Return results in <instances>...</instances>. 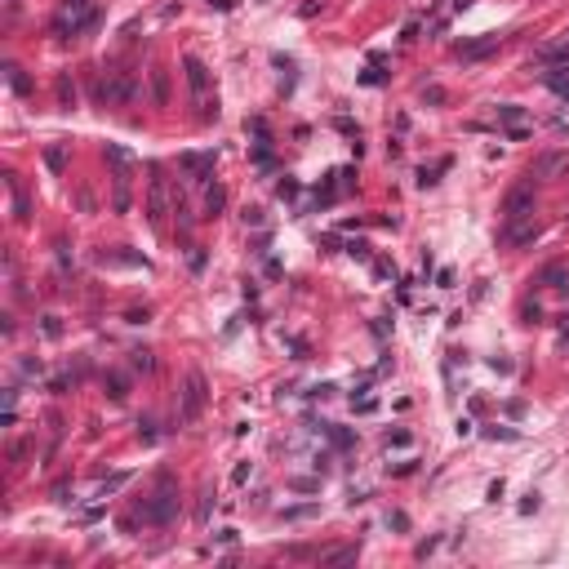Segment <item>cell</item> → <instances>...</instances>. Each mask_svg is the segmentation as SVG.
<instances>
[{
	"label": "cell",
	"instance_id": "obj_1",
	"mask_svg": "<svg viewBox=\"0 0 569 569\" xmlns=\"http://www.w3.org/2000/svg\"><path fill=\"white\" fill-rule=\"evenodd\" d=\"M138 98V76L134 71H107L98 80V103L103 107H125Z\"/></svg>",
	"mask_w": 569,
	"mask_h": 569
},
{
	"label": "cell",
	"instance_id": "obj_2",
	"mask_svg": "<svg viewBox=\"0 0 569 569\" xmlns=\"http://www.w3.org/2000/svg\"><path fill=\"white\" fill-rule=\"evenodd\" d=\"M178 516V494L169 485V476H161V494H152V503H142V520L152 525H169Z\"/></svg>",
	"mask_w": 569,
	"mask_h": 569
},
{
	"label": "cell",
	"instance_id": "obj_3",
	"mask_svg": "<svg viewBox=\"0 0 569 569\" xmlns=\"http://www.w3.org/2000/svg\"><path fill=\"white\" fill-rule=\"evenodd\" d=\"M205 401H209V387H205V374H196V369H191V374H187V387H183V422H187V427H191V422L200 418Z\"/></svg>",
	"mask_w": 569,
	"mask_h": 569
},
{
	"label": "cell",
	"instance_id": "obj_4",
	"mask_svg": "<svg viewBox=\"0 0 569 569\" xmlns=\"http://www.w3.org/2000/svg\"><path fill=\"white\" fill-rule=\"evenodd\" d=\"M165 214H169V183H165L161 169H152V178H147V218H152V227H161Z\"/></svg>",
	"mask_w": 569,
	"mask_h": 569
},
{
	"label": "cell",
	"instance_id": "obj_5",
	"mask_svg": "<svg viewBox=\"0 0 569 569\" xmlns=\"http://www.w3.org/2000/svg\"><path fill=\"white\" fill-rule=\"evenodd\" d=\"M565 174H569V152H538L534 165H529V178H538V183H552V178Z\"/></svg>",
	"mask_w": 569,
	"mask_h": 569
},
{
	"label": "cell",
	"instance_id": "obj_6",
	"mask_svg": "<svg viewBox=\"0 0 569 569\" xmlns=\"http://www.w3.org/2000/svg\"><path fill=\"white\" fill-rule=\"evenodd\" d=\"M534 214V178L529 183H516L503 200V218H529Z\"/></svg>",
	"mask_w": 569,
	"mask_h": 569
},
{
	"label": "cell",
	"instance_id": "obj_7",
	"mask_svg": "<svg viewBox=\"0 0 569 569\" xmlns=\"http://www.w3.org/2000/svg\"><path fill=\"white\" fill-rule=\"evenodd\" d=\"M94 22V5L89 0H67L63 5V14H58V22H54V31H80V27H89Z\"/></svg>",
	"mask_w": 569,
	"mask_h": 569
},
{
	"label": "cell",
	"instance_id": "obj_8",
	"mask_svg": "<svg viewBox=\"0 0 569 569\" xmlns=\"http://www.w3.org/2000/svg\"><path fill=\"white\" fill-rule=\"evenodd\" d=\"M503 240H507V245H529V240H534L538 236V223H534V214H529V218H503Z\"/></svg>",
	"mask_w": 569,
	"mask_h": 569
},
{
	"label": "cell",
	"instance_id": "obj_9",
	"mask_svg": "<svg viewBox=\"0 0 569 569\" xmlns=\"http://www.w3.org/2000/svg\"><path fill=\"white\" fill-rule=\"evenodd\" d=\"M178 165H183L196 183H209V178H214V152H183V156H178Z\"/></svg>",
	"mask_w": 569,
	"mask_h": 569
},
{
	"label": "cell",
	"instance_id": "obj_10",
	"mask_svg": "<svg viewBox=\"0 0 569 569\" xmlns=\"http://www.w3.org/2000/svg\"><path fill=\"white\" fill-rule=\"evenodd\" d=\"M498 120H503V125H507V138H525L529 134V125H525V107H516V103H503L498 107Z\"/></svg>",
	"mask_w": 569,
	"mask_h": 569
},
{
	"label": "cell",
	"instance_id": "obj_11",
	"mask_svg": "<svg viewBox=\"0 0 569 569\" xmlns=\"http://www.w3.org/2000/svg\"><path fill=\"white\" fill-rule=\"evenodd\" d=\"M183 71H187V84H191V94H196V103L209 98V67H205L200 58H187Z\"/></svg>",
	"mask_w": 569,
	"mask_h": 569
},
{
	"label": "cell",
	"instance_id": "obj_12",
	"mask_svg": "<svg viewBox=\"0 0 569 569\" xmlns=\"http://www.w3.org/2000/svg\"><path fill=\"white\" fill-rule=\"evenodd\" d=\"M489 54H498V36H476V40L458 45V58H463V63H476V58H489Z\"/></svg>",
	"mask_w": 569,
	"mask_h": 569
},
{
	"label": "cell",
	"instance_id": "obj_13",
	"mask_svg": "<svg viewBox=\"0 0 569 569\" xmlns=\"http://www.w3.org/2000/svg\"><path fill=\"white\" fill-rule=\"evenodd\" d=\"M98 263H103V267H142V272L152 267V263H147V258H138V253H116V249H103V253H98Z\"/></svg>",
	"mask_w": 569,
	"mask_h": 569
},
{
	"label": "cell",
	"instance_id": "obj_14",
	"mask_svg": "<svg viewBox=\"0 0 569 569\" xmlns=\"http://www.w3.org/2000/svg\"><path fill=\"white\" fill-rule=\"evenodd\" d=\"M152 103L156 107L169 103V71L165 67H152Z\"/></svg>",
	"mask_w": 569,
	"mask_h": 569
},
{
	"label": "cell",
	"instance_id": "obj_15",
	"mask_svg": "<svg viewBox=\"0 0 569 569\" xmlns=\"http://www.w3.org/2000/svg\"><path fill=\"white\" fill-rule=\"evenodd\" d=\"M223 205H227V191L214 183L209 191H205V218H218V214H223Z\"/></svg>",
	"mask_w": 569,
	"mask_h": 569
},
{
	"label": "cell",
	"instance_id": "obj_16",
	"mask_svg": "<svg viewBox=\"0 0 569 569\" xmlns=\"http://www.w3.org/2000/svg\"><path fill=\"white\" fill-rule=\"evenodd\" d=\"M360 556V547H330V552H320V561L325 565H352Z\"/></svg>",
	"mask_w": 569,
	"mask_h": 569
},
{
	"label": "cell",
	"instance_id": "obj_17",
	"mask_svg": "<svg viewBox=\"0 0 569 569\" xmlns=\"http://www.w3.org/2000/svg\"><path fill=\"white\" fill-rule=\"evenodd\" d=\"M107 161H112V169H134V156L120 147V142H107Z\"/></svg>",
	"mask_w": 569,
	"mask_h": 569
},
{
	"label": "cell",
	"instance_id": "obj_18",
	"mask_svg": "<svg viewBox=\"0 0 569 569\" xmlns=\"http://www.w3.org/2000/svg\"><path fill=\"white\" fill-rule=\"evenodd\" d=\"M9 191H14V209H18V223H27L31 218V205H27V196H22V187H18V178L9 174Z\"/></svg>",
	"mask_w": 569,
	"mask_h": 569
},
{
	"label": "cell",
	"instance_id": "obj_19",
	"mask_svg": "<svg viewBox=\"0 0 569 569\" xmlns=\"http://www.w3.org/2000/svg\"><path fill=\"white\" fill-rule=\"evenodd\" d=\"M538 281H542V285H556V289H565V285H569V272L561 267V263H552V267H547V272H542V276H538Z\"/></svg>",
	"mask_w": 569,
	"mask_h": 569
},
{
	"label": "cell",
	"instance_id": "obj_20",
	"mask_svg": "<svg viewBox=\"0 0 569 569\" xmlns=\"http://www.w3.org/2000/svg\"><path fill=\"white\" fill-rule=\"evenodd\" d=\"M542 84H547L552 94H561V98L569 103V76H561V71H547V76H542Z\"/></svg>",
	"mask_w": 569,
	"mask_h": 569
},
{
	"label": "cell",
	"instance_id": "obj_21",
	"mask_svg": "<svg viewBox=\"0 0 569 569\" xmlns=\"http://www.w3.org/2000/svg\"><path fill=\"white\" fill-rule=\"evenodd\" d=\"M58 103H63V107H76V84H71L67 76H58Z\"/></svg>",
	"mask_w": 569,
	"mask_h": 569
},
{
	"label": "cell",
	"instance_id": "obj_22",
	"mask_svg": "<svg viewBox=\"0 0 569 569\" xmlns=\"http://www.w3.org/2000/svg\"><path fill=\"white\" fill-rule=\"evenodd\" d=\"M45 165H50L54 174H63V169H67V152L63 147H50V152H45Z\"/></svg>",
	"mask_w": 569,
	"mask_h": 569
},
{
	"label": "cell",
	"instance_id": "obj_23",
	"mask_svg": "<svg viewBox=\"0 0 569 569\" xmlns=\"http://www.w3.org/2000/svg\"><path fill=\"white\" fill-rule=\"evenodd\" d=\"M129 365H134L138 374H152V369H156V360H152V352H134V356H129Z\"/></svg>",
	"mask_w": 569,
	"mask_h": 569
},
{
	"label": "cell",
	"instance_id": "obj_24",
	"mask_svg": "<svg viewBox=\"0 0 569 569\" xmlns=\"http://www.w3.org/2000/svg\"><path fill=\"white\" fill-rule=\"evenodd\" d=\"M125 480H129V476H125V471H116V476H112V480H103V485H98V498H107V494H116L120 485H125Z\"/></svg>",
	"mask_w": 569,
	"mask_h": 569
},
{
	"label": "cell",
	"instance_id": "obj_25",
	"mask_svg": "<svg viewBox=\"0 0 569 569\" xmlns=\"http://www.w3.org/2000/svg\"><path fill=\"white\" fill-rule=\"evenodd\" d=\"M9 84H14V89H18V94H31V80H27V76H22V71H18V67H9Z\"/></svg>",
	"mask_w": 569,
	"mask_h": 569
},
{
	"label": "cell",
	"instance_id": "obj_26",
	"mask_svg": "<svg viewBox=\"0 0 569 569\" xmlns=\"http://www.w3.org/2000/svg\"><path fill=\"white\" fill-rule=\"evenodd\" d=\"M107 387H112V401H125V378H120V374H112Z\"/></svg>",
	"mask_w": 569,
	"mask_h": 569
},
{
	"label": "cell",
	"instance_id": "obj_27",
	"mask_svg": "<svg viewBox=\"0 0 569 569\" xmlns=\"http://www.w3.org/2000/svg\"><path fill=\"white\" fill-rule=\"evenodd\" d=\"M485 436H489V441H516L512 427H485Z\"/></svg>",
	"mask_w": 569,
	"mask_h": 569
},
{
	"label": "cell",
	"instance_id": "obj_28",
	"mask_svg": "<svg viewBox=\"0 0 569 569\" xmlns=\"http://www.w3.org/2000/svg\"><path fill=\"white\" fill-rule=\"evenodd\" d=\"M347 253H352V258H369V245H365V240H352Z\"/></svg>",
	"mask_w": 569,
	"mask_h": 569
},
{
	"label": "cell",
	"instance_id": "obj_29",
	"mask_svg": "<svg viewBox=\"0 0 569 569\" xmlns=\"http://www.w3.org/2000/svg\"><path fill=\"white\" fill-rule=\"evenodd\" d=\"M387 525H392V529H409V516L405 512H392V516H387Z\"/></svg>",
	"mask_w": 569,
	"mask_h": 569
},
{
	"label": "cell",
	"instance_id": "obj_30",
	"mask_svg": "<svg viewBox=\"0 0 569 569\" xmlns=\"http://www.w3.org/2000/svg\"><path fill=\"white\" fill-rule=\"evenodd\" d=\"M422 98H427V103H445V89H441V84H431V89H422Z\"/></svg>",
	"mask_w": 569,
	"mask_h": 569
},
{
	"label": "cell",
	"instance_id": "obj_31",
	"mask_svg": "<svg viewBox=\"0 0 569 569\" xmlns=\"http://www.w3.org/2000/svg\"><path fill=\"white\" fill-rule=\"evenodd\" d=\"M360 414H374V409H378V401H374V396H365V401H352Z\"/></svg>",
	"mask_w": 569,
	"mask_h": 569
},
{
	"label": "cell",
	"instance_id": "obj_32",
	"mask_svg": "<svg viewBox=\"0 0 569 569\" xmlns=\"http://www.w3.org/2000/svg\"><path fill=\"white\" fill-rule=\"evenodd\" d=\"M374 272H378L383 281H392V276H396V267H392V263H374Z\"/></svg>",
	"mask_w": 569,
	"mask_h": 569
},
{
	"label": "cell",
	"instance_id": "obj_33",
	"mask_svg": "<svg viewBox=\"0 0 569 569\" xmlns=\"http://www.w3.org/2000/svg\"><path fill=\"white\" fill-rule=\"evenodd\" d=\"M209 5H214V9H232L236 0H209Z\"/></svg>",
	"mask_w": 569,
	"mask_h": 569
},
{
	"label": "cell",
	"instance_id": "obj_34",
	"mask_svg": "<svg viewBox=\"0 0 569 569\" xmlns=\"http://www.w3.org/2000/svg\"><path fill=\"white\" fill-rule=\"evenodd\" d=\"M454 9H471V0H454Z\"/></svg>",
	"mask_w": 569,
	"mask_h": 569
}]
</instances>
